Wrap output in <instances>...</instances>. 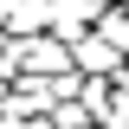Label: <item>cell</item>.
<instances>
[{"mask_svg":"<svg viewBox=\"0 0 129 129\" xmlns=\"http://www.w3.org/2000/svg\"><path fill=\"white\" fill-rule=\"evenodd\" d=\"M103 7H110V0H103Z\"/></svg>","mask_w":129,"mask_h":129,"instance_id":"8fae6325","label":"cell"},{"mask_svg":"<svg viewBox=\"0 0 129 129\" xmlns=\"http://www.w3.org/2000/svg\"><path fill=\"white\" fill-rule=\"evenodd\" d=\"M26 71H45V78L71 71V39H58V32H32V39H26Z\"/></svg>","mask_w":129,"mask_h":129,"instance_id":"3957f363","label":"cell"},{"mask_svg":"<svg viewBox=\"0 0 129 129\" xmlns=\"http://www.w3.org/2000/svg\"><path fill=\"white\" fill-rule=\"evenodd\" d=\"M123 7H129V0H123Z\"/></svg>","mask_w":129,"mask_h":129,"instance_id":"7c38bea8","label":"cell"},{"mask_svg":"<svg viewBox=\"0 0 129 129\" xmlns=\"http://www.w3.org/2000/svg\"><path fill=\"white\" fill-rule=\"evenodd\" d=\"M7 32H13V39L52 32V0H13V7H7Z\"/></svg>","mask_w":129,"mask_h":129,"instance_id":"277c9868","label":"cell"},{"mask_svg":"<svg viewBox=\"0 0 129 129\" xmlns=\"http://www.w3.org/2000/svg\"><path fill=\"white\" fill-rule=\"evenodd\" d=\"M97 32H103V39H110L116 52H129V7H123V0H110V7H103V19H97Z\"/></svg>","mask_w":129,"mask_h":129,"instance_id":"5b68a950","label":"cell"},{"mask_svg":"<svg viewBox=\"0 0 129 129\" xmlns=\"http://www.w3.org/2000/svg\"><path fill=\"white\" fill-rule=\"evenodd\" d=\"M52 123L58 129H84V123H97V116H90L84 97H58V103H52Z\"/></svg>","mask_w":129,"mask_h":129,"instance_id":"8992f818","label":"cell"},{"mask_svg":"<svg viewBox=\"0 0 129 129\" xmlns=\"http://www.w3.org/2000/svg\"><path fill=\"white\" fill-rule=\"evenodd\" d=\"M103 19V0H52V32L58 39H84Z\"/></svg>","mask_w":129,"mask_h":129,"instance_id":"7a4b0ae2","label":"cell"},{"mask_svg":"<svg viewBox=\"0 0 129 129\" xmlns=\"http://www.w3.org/2000/svg\"><path fill=\"white\" fill-rule=\"evenodd\" d=\"M84 129H110V123H84Z\"/></svg>","mask_w":129,"mask_h":129,"instance_id":"30bf717a","label":"cell"},{"mask_svg":"<svg viewBox=\"0 0 129 129\" xmlns=\"http://www.w3.org/2000/svg\"><path fill=\"white\" fill-rule=\"evenodd\" d=\"M7 7H13V0H0V26H7Z\"/></svg>","mask_w":129,"mask_h":129,"instance_id":"ba28073f","label":"cell"},{"mask_svg":"<svg viewBox=\"0 0 129 129\" xmlns=\"http://www.w3.org/2000/svg\"><path fill=\"white\" fill-rule=\"evenodd\" d=\"M0 129H13V116H7V110H0Z\"/></svg>","mask_w":129,"mask_h":129,"instance_id":"9c48e42d","label":"cell"},{"mask_svg":"<svg viewBox=\"0 0 129 129\" xmlns=\"http://www.w3.org/2000/svg\"><path fill=\"white\" fill-rule=\"evenodd\" d=\"M13 129H58V123H52V116H19Z\"/></svg>","mask_w":129,"mask_h":129,"instance_id":"52a82bcc","label":"cell"},{"mask_svg":"<svg viewBox=\"0 0 129 129\" xmlns=\"http://www.w3.org/2000/svg\"><path fill=\"white\" fill-rule=\"evenodd\" d=\"M71 64H78V71H84V78H116V71H123V64H129V52H116L110 45V39H103V32H84V39H71Z\"/></svg>","mask_w":129,"mask_h":129,"instance_id":"6da1fadb","label":"cell"}]
</instances>
